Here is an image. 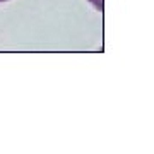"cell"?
I'll return each mask as SVG.
<instances>
[{
  "mask_svg": "<svg viewBox=\"0 0 154 154\" xmlns=\"http://www.w3.org/2000/svg\"><path fill=\"white\" fill-rule=\"evenodd\" d=\"M89 2H93V4L98 7L99 11H103V0H89Z\"/></svg>",
  "mask_w": 154,
  "mask_h": 154,
  "instance_id": "obj_1",
  "label": "cell"
},
{
  "mask_svg": "<svg viewBox=\"0 0 154 154\" xmlns=\"http://www.w3.org/2000/svg\"><path fill=\"white\" fill-rule=\"evenodd\" d=\"M0 2H7V0H0Z\"/></svg>",
  "mask_w": 154,
  "mask_h": 154,
  "instance_id": "obj_2",
  "label": "cell"
}]
</instances>
